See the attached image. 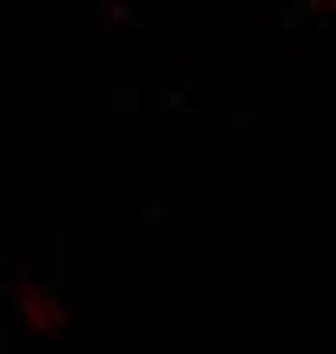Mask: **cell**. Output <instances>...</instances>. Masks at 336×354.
I'll return each instance as SVG.
<instances>
[{"instance_id":"cell-1","label":"cell","mask_w":336,"mask_h":354,"mask_svg":"<svg viewBox=\"0 0 336 354\" xmlns=\"http://www.w3.org/2000/svg\"><path fill=\"white\" fill-rule=\"evenodd\" d=\"M163 216H167V213H163V205L152 202V205H149V220H163Z\"/></svg>"}]
</instances>
